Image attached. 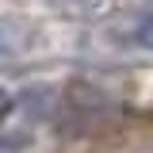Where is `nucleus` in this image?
Here are the masks:
<instances>
[{
  "instance_id": "obj_2",
  "label": "nucleus",
  "mask_w": 153,
  "mask_h": 153,
  "mask_svg": "<svg viewBox=\"0 0 153 153\" xmlns=\"http://www.w3.org/2000/svg\"><path fill=\"white\" fill-rule=\"evenodd\" d=\"M12 103H16V100H12V92H8V88H0V119L12 111Z\"/></svg>"
},
{
  "instance_id": "obj_3",
  "label": "nucleus",
  "mask_w": 153,
  "mask_h": 153,
  "mask_svg": "<svg viewBox=\"0 0 153 153\" xmlns=\"http://www.w3.org/2000/svg\"><path fill=\"white\" fill-rule=\"evenodd\" d=\"M50 4H65V8H84V4H96V0H50Z\"/></svg>"
},
{
  "instance_id": "obj_1",
  "label": "nucleus",
  "mask_w": 153,
  "mask_h": 153,
  "mask_svg": "<svg viewBox=\"0 0 153 153\" xmlns=\"http://www.w3.org/2000/svg\"><path fill=\"white\" fill-rule=\"evenodd\" d=\"M134 42H138L142 50H153V16L138 23V31H134Z\"/></svg>"
}]
</instances>
